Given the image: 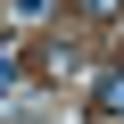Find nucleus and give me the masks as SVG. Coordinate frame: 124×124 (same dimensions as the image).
I'll use <instances>...</instances> for the list:
<instances>
[{
  "mask_svg": "<svg viewBox=\"0 0 124 124\" xmlns=\"http://www.w3.org/2000/svg\"><path fill=\"white\" fill-rule=\"evenodd\" d=\"M91 116L124 124V66H99V75H91Z\"/></svg>",
  "mask_w": 124,
  "mask_h": 124,
  "instance_id": "1",
  "label": "nucleus"
},
{
  "mask_svg": "<svg viewBox=\"0 0 124 124\" xmlns=\"http://www.w3.org/2000/svg\"><path fill=\"white\" fill-rule=\"evenodd\" d=\"M66 8H75V17H91V25H116V17H124V0H66Z\"/></svg>",
  "mask_w": 124,
  "mask_h": 124,
  "instance_id": "2",
  "label": "nucleus"
}]
</instances>
